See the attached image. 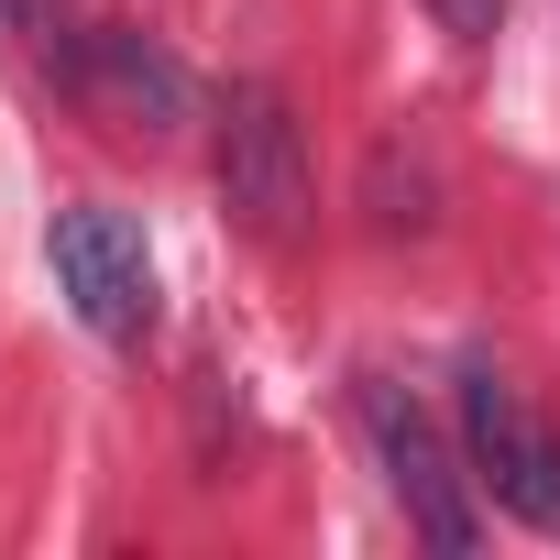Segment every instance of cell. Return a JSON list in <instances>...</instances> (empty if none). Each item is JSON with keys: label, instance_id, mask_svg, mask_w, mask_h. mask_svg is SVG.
I'll return each mask as SVG.
<instances>
[{"label": "cell", "instance_id": "obj_1", "mask_svg": "<svg viewBox=\"0 0 560 560\" xmlns=\"http://www.w3.org/2000/svg\"><path fill=\"white\" fill-rule=\"evenodd\" d=\"M220 198H231V220H242L253 242H287V231L308 220V143H298L287 89L242 78V89L220 100Z\"/></svg>", "mask_w": 560, "mask_h": 560}, {"label": "cell", "instance_id": "obj_2", "mask_svg": "<svg viewBox=\"0 0 560 560\" xmlns=\"http://www.w3.org/2000/svg\"><path fill=\"white\" fill-rule=\"evenodd\" d=\"M462 462H472V483H483L505 516L560 527V429H549L494 363L462 374Z\"/></svg>", "mask_w": 560, "mask_h": 560}, {"label": "cell", "instance_id": "obj_3", "mask_svg": "<svg viewBox=\"0 0 560 560\" xmlns=\"http://www.w3.org/2000/svg\"><path fill=\"white\" fill-rule=\"evenodd\" d=\"M363 429H374V462H385L407 527H418L429 549H472V538H483V516H472V472L451 462V440L429 429V407H418L407 385H363Z\"/></svg>", "mask_w": 560, "mask_h": 560}, {"label": "cell", "instance_id": "obj_4", "mask_svg": "<svg viewBox=\"0 0 560 560\" xmlns=\"http://www.w3.org/2000/svg\"><path fill=\"white\" fill-rule=\"evenodd\" d=\"M45 253H56L67 308H78L100 341H143V330H154V253H143V231H132L121 209H56Z\"/></svg>", "mask_w": 560, "mask_h": 560}, {"label": "cell", "instance_id": "obj_5", "mask_svg": "<svg viewBox=\"0 0 560 560\" xmlns=\"http://www.w3.org/2000/svg\"><path fill=\"white\" fill-rule=\"evenodd\" d=\"M78 100L110 110V121H132V132H176V121L198 110V78H187L154 34L100 23V34H78Z\"/></svg>", "mask_w": 560, "mask_h": 560}, {"label": "cell", "instance_id": "obj_6", "mask_svg": "<svg viewBox=\"0 0 560 560\" xmlns=\"http://www.w3.org/2000/svg\"><path fill=\"white\" fill-rule=\"evenodd\" d=\"M429 23H440V34H462V45H483V34L505 23V0H429Z\"/></svg>", "mask_w": 560, "mask_h": 560}, {"label": "cell", "instance_id": "obj_7", "mask_svg": "<svg viewBox=\"0 0 560 560\" xmlns=\"http://www.w3.org/2000/svg\"><path fill=\"white\" fill-rule=\"evenodd\" d=\"M0 12H12V23H45V12H56V0H0Z\"/></svg>", "mask_w": 560, "mask_h": 560}]
</instances>
